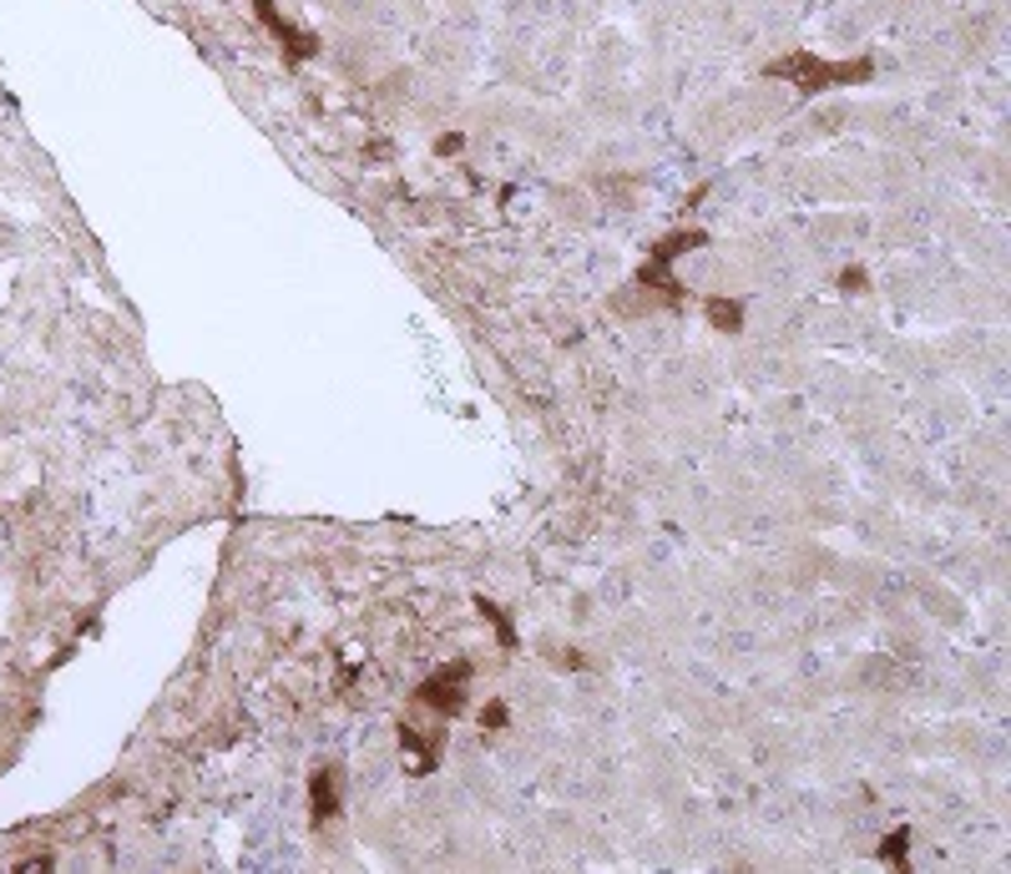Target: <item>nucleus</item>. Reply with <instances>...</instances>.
<instances>
[{"label":"nucleus","instance_id":"nucleus-5","mask_svg":"<svg viewBox=\"0 0 1011 874\" xmlns=\"http://www.w3.org/2000/svg\"><path fill=\"white\" fill-rule=\"evenodd\" d=\"M253 11H258V21H264L268 31H274V41L284 46V51L293 56V61H309V56H320V41L309 36V31H299L289 21V15H278L274 0H253Z\"/></svg>","mask_w":1011,"mask_h":874},{"label":"nucleus","instance_id":"nucleus-7","mask_svg":"<svg viewBox=\"0 0 1011 874\" xmlns=\"http://www.w3.org/2000/svg\"><path fill=\"white\" fill-rule=\"evenodd\" d=\"M703 314H708V324L719 333H738L744 329V304L738 299H723V293H713V299H703Z\"/></svg>","mask_w":1011,"mask_h":874},{"label":"nucleus","instance_id":"nucleus-3","mask_svg":"<svg viewBox=\"0 0 1011 874\" xmlns=\"http://www.w3.org/2000/svg\"><path fill=\"white\" fill-rule=\"evenodd\" d=\"M445 723L450 718H430V728L425 723H400V758H405V768L416 778H425V774H435V764H441V749H445Z\"/></svg>","mask_w":1011,"mask_h":874},{"label":"nucleus","instance_id":"nucleus-2","mask_svg":"<svg viewBox=\"0 0 1011 874\" xmlns=\"http://www.w3.org/2000/svg\"><path fill=\"white\" fill-rule=\"evenodd\" d=\"M703 243H708V233H698V228L667 233L663 243L648 253V264L638 268V289H642V293H658L663 304H683V289H678V278H673V264H678L683 253L703 248Z\"/></svg>","mask_w":1011,"mask_h":874},{"label":"nucleus","instance_id":"nucleus-4","mask_svg":"<svg viewBox=\"0 0 1011 874\" xmlns=\"http://www.w3.org/2000/svg\"><path fill=\"white\" fill-rule=\"evenodd\" d=\"M466 682H471V663H450L441 672H430L416 688V703L425 713H441V718H456L460 703H466Z\"/></svg>","mask_w":1011,"mask_h":874},{"label":"nucleus","instance_id":"nucleus-11","mask_svg":"<svg viewBox=\"0 0 1011 874\" xmlns=\"http://www.w3.org/2000/svg\"><path fill=\"white\" fill-rule=\"evenodd\" d=\"M840 289H845V293H865V289H870V283H865V268H845V274H840Z\"/></svg>","mask_w":1011,"mask_h":874},{"label":"nucleus","instance_id":"nucleus-6","mask_svg":"<svg viewBox=\"0 0 1011 874\" xmlns=\"http://www.w3.org/2000/svg\"><path fill=\"white\" fill-rule=\"evenodd\" d=\"M309 804H314V820H339V774L334 768H314L309 778Z\"/></svg>","mask_w":1011,"mask_h":874},{"label":"nucleus","instance_id":"nucleus-8","mask_svg":"<svg viewBox=\"0 0 1011 874\" xmlns=\"http://www.w3.org/2000/svg\"><path fill=\"white\" fill-rule=\"evenodd\" d=\"M476 607H481V617H485V622H496V638H501V647H516V632H511V617H506V611H501L496 607V602H476Z\"/></svg>","mask_w":1011,"mask_h":874},{"label":"nucleus","instance_id":"nucleus-1","mask_svg":"<svg viewBox=\"0 0 1011 874\" xmlns=\"http://www.w3.org/2000/svg\"><path fill=\"white\" fill-rule=\"evenodd\" d=\"M763 76H774V82H794L799 92H830V86H859L875 76V61L870 56H855V61H825V56L815 51H794L784 56V61H769L763 66Z\"/></svg>","mask_w":1011,"mask_h":874},{"label":"nucleus","instance_id":"nucleus-10","mask_svg":"<svg viewBox=\"0 0 1011 874\" xmlns=\"http://www.w3.org/2000/svg\"><path fill=\"white\" fill-rule=\"evenodd\" d=\"M506 723H511L506 703H485V708H481V728H491V733H496V728H506Z\"/></svg>","mask_w":1011,"mask_h":874},{"label":"nucleus","instance_id":"nucleus-12","mask_svg":"<svg viewBox=\"0 0 1011 874\" xmlns=\"http://www.w3.org/2000/svg\"><path fill=\"white\" fill-rule=\"evenodd\" d=\"M435 153H441V157H456V153H460V132H450V137L435 142Z\"/></svg>","mask_w":1011,"mask_h":874},{"label":"nucleus","instance_id":"nucleus-9","mask_svg":"<svg viewBox=\"0 0 1011 874\" xmlns=\"http://www.w3.org/2000/svg\"><path fill=\"white\" fill-rule=\"evenodd\" d=\"M905 845H911V834H905V829H895V834H890V839H886V845H880V860H886V864H895V870H905Z\"/></svg>","mask_w":1011,"mask_h":874}]
</instances>
